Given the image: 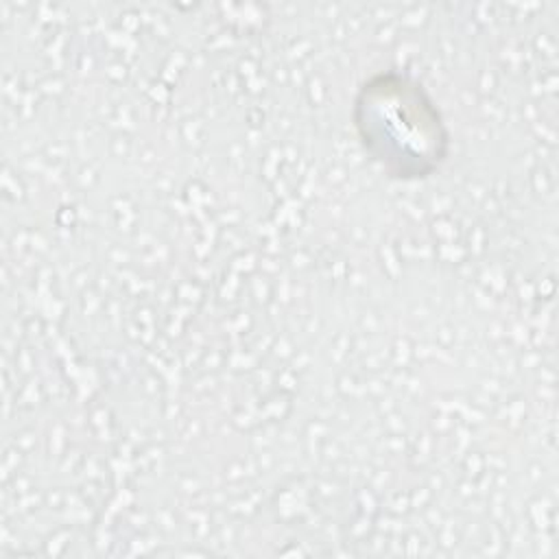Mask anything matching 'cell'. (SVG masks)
I'll return each mask as SVG.
<instances>
[{"label":"cell","instance_id":"6da1fadb","mask_svg":"<svg viewBox=\"0 0 559 559\" xmlns=\"http://www.w3.org/2000/svg\"><path fill=\"white\" fill-rule=\"evenodd\" d=\"M352 122L362 151L391 179H428L445 164L452 148L437 100L404 70L367 76L356 90Z\"/></svg>","mask_w":559,"mask_h":559}]
</instances>
